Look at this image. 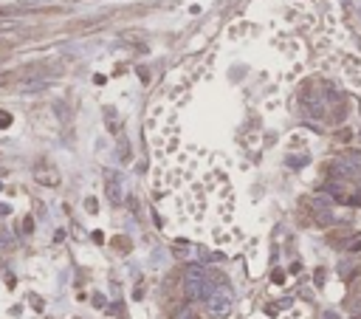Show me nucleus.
<instances>
[{
    "instance_id": "nucleus-1",
    "label": "nucleus",
    "mask_w": 361,
    "mask_h": 319,
    "mask_svg": "<svg viewBox=\"0 0 361 319\" xmlns=\"http://www.w3.org/2000/svg\"><path fill=\"white\" fill-rule=\"evenodd\" d=\"M34 178L40 184H45V187H57V184H60V173H57L54 167H48L45 161H40V164L34 167Z\"/></svg>"
},
{
    "instance_id": "nucleus-2",
    "label": "nucleus",
    "mask_w": 361,
    "mask_h": 319,
    "mask_svg": "<svg viewBox=\"0 0 361 319\" xmlns=\"http://www.w3.org/2000/svg\"><path fill=\"white\" fill-rule=\"evenodd\" d=\"M105 195H107V201H110V204H122V181H119V175L107 173Z\"/></svg>"
},
{
    "instance_id": "nucleus-3",
    "label": "nucleus",
    "mask_w": 361,
    "mask_h": 319,
    "mask_svg": "<svg viewBox=\"0 0 361 319\" xmlns=\"http://www.w3.org/2000/svg\"><path fill=\"white\" fill-rule=\"evenodd\" d=\"M105 119H107V130L110 133H119V116H116L113 107H105Z\"/></svg>"
},
{
    "instance_id": "nucleus-4",
    "label": "nucleus",
    "mask_w": 361,
    "mask_h": 319,
    "mask_svg": "<svg viewBox=\"0 0 361 319\" xmlns=\"http://www.w3.org/2000/svg\"><path fill=\"white\" fill-rule=\"evenodd\" d=\"M127 207H130L133 217H136V220H141V207H139V201H136V198H130V201H127Z\"/></svg>"
},
{
    "instance_id": "nucleus-5",
    "label": "nucleus",
    "mask_w": 361,
    "mask_h": 319,
    "mask_svg": "<svg viewBox=\"0 0 361 319\" xmlns=\"http://www.w3.org/2000/svg\"><path fill=\"white\" fill-rule=\"evenodd\" d=\"M350 251H361V234H353V240H347Z\"/></svg>"
},
{
    "instance_id": "nucleus-6",
    "label": "nucleus",
    "mask_w": 361,
    "mask_h": 319,
    "mask_svg": "<svg viewBox=\"0 0 361 319\" xmlns=\"http://www.w3.org/2000/svg\"><path fill=\"white\" fill-rule=\"evenodd\" d=\"M257 319H260V317H257ZM282 319H308V317H305L302 311H291V314H285Z\"/></svg>"
},
{
    "instance_id": "nucleus-7",
    "label": "nucleus",
    "mask_w": 361,
    "mask_h": 319,
    "mask_svg": "<svg viewBox=\"0 0 361 319\" xmlns=\"http://www.w3.org/2000/svg\"><path fill=\"white\" fill-rule=\"evenodd\" d=\"M322 283H325V271L319 268V271H316V285H322Z\"/></svg>"
},
{
    "instance_id": "nucleus-8",
    "label": "nucleus",
    "mask_w": 361,
    "mask_h": 319,
    "mask_svg": "<svg viewBox=\"0 0 361 319\" xmlns=\"http://www.w3.org/2000/svg\"><path fill=\"white\" fill-rule=\"evenodd\" d=\"M0 124H9V116H3V113H0Z\"/></svg>"
},
{
    "instance_id": "nucleus-9",
    "label": "nucleus",
    "mask_w": 361,
    "mask_h": 319,
    "mask_svg": "<svg viewBox=\"0 0 361 319\" xmlns=\"http://www.w3.org/2000/svg\"><path fill=\"white\" fill-rule=\"evenodd\" d=\"M0 14H9V11H3V9H0Z\"/></svg>"
}]
</instances>
